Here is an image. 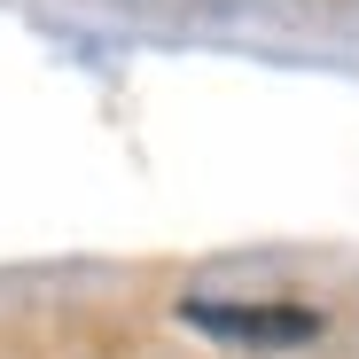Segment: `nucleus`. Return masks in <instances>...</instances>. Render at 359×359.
Masks as SVG:
<instances>
[{
	"label": "nucleus",
	"instance_id": "nucleus-1",
	"mask_svg": "<svg viewBox=\"0 0 359 359\" xmlns=\"http://www.w3.org/2000/svg\"><path fill=\"white\" fill-rule=\"evenodd\" d=\"M180 320H188L196 336L250 344V351H289V344H313L320 336V313L313 305H243V297H188Z\"/></svg>",
	"mask_w": 359,
	"mask_h": 359
}]
</instances>
